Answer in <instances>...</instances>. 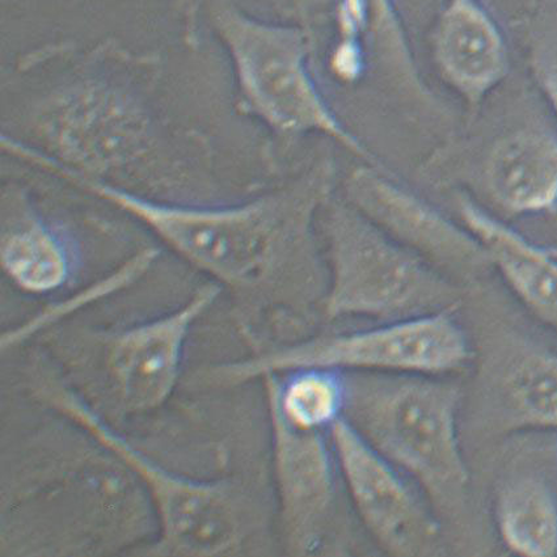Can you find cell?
Masks as SVG:
<instances>
[{
    "label": "cell",
    "instance_id": "cell-1",
    "mask_svg": "<svg viewBox=\"0 0 557 557\" xmlns=\"http://www.w3.org/2000/svg\"><path fill=\"white\" fill-rule=\"evenodd\" d=\"M9 138L91 181L156 200L185 202V132L157 102L159 62L117 44L55 45L17 67Z\"/></svg>",
    "mask_w": 557,
    "mask_h": 557
},
{
    "label": "cell",
    "instance_id": "cell-12",
    "mask_svg": "<svg viewBox=\"0 0 557 557\" xmlns=\"http://www.w3.org/2000/svg\"><path fill=\"white\" fill-rule=\"evenodd\" d=\"M222 290L216 283L203 285L178 309L109 338L106 367L125 412L156 411L171 398L189 333Z\"/></svg>",
    "mask_w": 557,
    "mask_h": 557
},
{
    "label": "cell",
    "instance_id": "cell-20",
    "mask_svg": "<svg viewBox=\"0 0 557 557\" xmlns=\"http://www.w3.org/2000/svg\"><path fill=\"white\" fill-rule=\"evenodd\" d=\"M341 15L343 41L337 59L345 60L342 63L344 75L357 74L360 67L357 40L368 34L389 40L400 59L414 69L392 0H342Z\"/></svg>",
    "mask_w": 557,
    "mask_h": 557
},
{
    "label": "cell",
    "instance_id": "cell-4",
    "mask_svg": "<svg viewBox=\"0 0 557 557\" xmlns=\"http://www.w3.org/2000/svg\"><path fill=\"white\" fill-rule=\"evenodd\" d=\"M35 389L38 400L112 451L144 486L156 511L158 534L139 554L230 556L246 547L253 527L252 505L240 485L165 469L54 376L44 377Z\"/></svg>",
    "mask_w": 557,
    "mask_h": 557
},
{
    "label": "cell",
    "instance_id": "cell-19",
    "mask_svg": "<svg viewBox=\"0 0 557 557\" xmlns=\"http://www.w3.org/2000/svg\"><path fill=\"white\" fill-rule=\"evenodd\" d=\"M268 414L297 431L326 433L344 418L347 381L342 371L299 368L267 374Z\"/></svg>",
    "mask_w": 557,
    "mask_h": 557
},
{
    "label": "cell",
    "instance_id": "cell-24",
    "mask_svg": "<svg viewBox=\"0 0 557 557\" xmlns=\"http://www.w3.org/2000/svg\"><path fill=\"white\" fill-rule=\"evenodd\" d=\"M536 0H528V8L531 9L535 4Z\"/></svg>",
    "mask_w": 557,
    "mask_h": 557
},
{
    "label": "cell",
    "instance_id": "cell-10",
    "mask_svg": "<svg viewBox=\"0 0 557 557\" xmlns=\"http://www.w3.org/2000/svg\"><path fill=\"white\" fill-rule=\"evenodd\" d=\"M269 416L281 534L290 555H322L341 521V471L330 432L297 431Z\"/></svg>",
    "mask_w": 557,
    "mask_h": 557
},
{
    "label": "cell",
    "instance_id": "cell-23",
    "mask_svg": "<svg viewBox=\"0 0 557 557\" xmlns=\"http://www.w3.org/2000/svg\"><path fill=\"white\" fill-rule=\"evenodd\" d=\"M300 10L305 9V0H297Z\"/></svg>",
    "mask_w": 557,
    "mask_h": 557
},
{
    "label": "cell",
    "instance_id": "cell-11",
    "mask_svg": "<svg viewBox=\"0 0 557 557\" xmlns=\"http://www.w3.org/2000/svg\"><path fill=\"white\" fill-rule=\"evenodd\" d=\"M471 409L495 435L557 432V350L509 333L478 361Z\"/></svg>",
    "mask_w": 557,
    "mask_h": 557
},
{
    "label": "cell",
    "instance_id": "cell-14",
    "mask_svg": "<svg viewBox=\"0 0 557 557\" xmlns=\"http://www.w3.org/2000/svg\"><path fill=\"white\" fill-rule=\"evenodd\" d=\"M435 65L471 112L509 73L507 41L479 0H449L433 38Z\"/></svg>",
    "mask_w": 557,
    "mask_h": 557
},
{
    "label": "cell",
    "instance_id": "cell-2",
    "mask_svg": "<svg viewBox=\"0 0 557 557\" xmlns=\"http://www.w3.org/2000/svg\"><path fill=\"white\" fill-rule=\"evenodd\" d=\"M44 171L113 205L156 234L189 264L227 287L245 310H280L317 297L310 225L325 177L232 207L156 200L91 181L59 163Z\"/></svg>",
    "mask_w": 557,
    "mask_h": 557
},
{
    "label": "cell",
    "instance_id": "cell-13",
    "mask_svg": "<svg viewBox=\"0 0 557 557\" xmlns=\"http://www.w3.org/2000/svg\"><path fill=\"white\" fill-rule=\"evenodd\" d=\"M347 189L355 208L438 269L472 275L492 268L488 253L469 230L380 172L355 171Z\"/></svg>",
    "mask_w": 557,
    "mask_h": 557
},
{
    "label": "cell",
    "instance_id": "cell-7",
    "mask_svg": "<svg viewBox=\"0 0 557 557\" xmlns=\"http://www.w3.org/2000/svg\"><path fill=\"white\" fill-rule=\"evenodd\" d=\"M325 317L395 322L458 309L460 287L431 261L401 245L360 210L336 203L326 220Z\"/></svg>",
    "mask_w": 557,
    "mask_h": 557
},
{
    "label": "cell",
    "instance_id": "cell-3",
    "mask_svg": "<svg viewBox=\"0 0 557 557\" xmlns=\"http://www.w3.org/2000/svg\"><path fill=\"white\" fill-rule=\"evenodd\" d=\"M344 419L424 493L442 522L469 507L462 441L466 388L457 376L344 373Z\"/></svg>",
    "mask_w": 557,
    "mask_h": 557
},
{
    "label": "cell",
    "instance_id": "cell-6",
    "mask_svg": "<svg viewBox=\"0 0 557 557\" xmlns=\"http://www.w3.org/2000/svg\"><path fill=\"white\" fill-rule=\"evenodd\" d=\"M447 309L373 329L306 338L267 348L243 360L218 364L202 375L216 387H234L267 374L299 368H323L342 373H381L458 376L475 362L476 350Z\"/></svg>",
    "mask_w": 557,
    "mask_h": 557
},
{
    "label": "cell",
    "instance_id": "cell-21",
    "mask_svg": "<svg viewBox=\"0 0 557 557\" xmlns=\"http://www.w3.org/2000/svg\"><path fill=\"white\" fill-rule=\"evenodd\" d=\"M153 259H156V253L146 251L137 256L136 259L126 262L116 273L108 275L104 280H100L98 284L88 286L86 290L76 294L75 297L66 299L65 302L50 306L49 309L38 313V315L29 320V322L17 326L14 332L5 333L2 341V350L5 351L10 348L17 347L18 344L34 336L36 332L53 324L59 319L65 318L70 312L79 310L81 307L106 297L108 294L123 289V287L134 283V281L139 278L146 269L150 267Z\"/></svg>",
    "mask_w": 557,
    "mask_h": 557
},
{
    "label": "cell",
    "instance_id": "cell-18",
    "mask_svg": "<svg viewBox=\"0 0 557 557\" xmlns=\"http://www.w3.org/2000/svg\"><path fill=\"white\" fill-rule=\"evenodd\" d=\"M492 517L509 553L557 556V493L543 476L517 472L504 478L493 495Z\"/></svg>",
    "mask_w": 557,
    "mask_h": 557
},
{
    "label": "cell",
    "instance_id": "cell-16",
    "mask_svg": "<svg viewBox=\"0 0 557 557\" xmlns=\"http://www.w3.org/2000/svg\"><path fill=\"white\" fill-rule=\"evenodd\" d=\"M0 264L24 293L47 296L74 278L79 256L72 239L23 198L3 197Z\"/></svg>",
    "mask_w": 557,
    "mask_h": 557
},
{
    "label": "cell",
    "instance_id": "cell-8",
    "mask_svg": "<svg viewBox=\"0 0 557 557\" xmlns=\"http://www.w3.org/2000/svg\"><path fill=\"white\" fill-rule=\"evenodd\" d=\"M213 25L232 61L243 111L285 137L320 134L381 166L324 100L310 67V35L294 25L269 23L234 5L218 4Z\"/></svg>",
    "mask_w": 557,
    "mask_h": 557
},
{
    "label": "cell",
    "instance_id": "cell-15",
    "mask_svg": "<svg viewBox=\"0 0 557 557\" xmlns=\"http://www.w3.org/2000/svg\"><path fill=\"white\" fill-rule=\"evenodd\" d=\"M463 226L488 253L492 268L537 322L557 332V258L480 208L469 197L458 201Z\"/></svg>",
    "mask_w": 557,
    "mask_h": 557
},
{
    "label": "cell",
    "instance_id": "cell-5",
    "mask_svg": "<svg viewBox=\"0 0 557 557\" xmlns=\"http://www.w3.org/2000/svg\"><path fill=\"white\" fill-rule=\"evenodd\" d=\"M81 429V428H79ZM65 454L23 475L10 513L34 509L60 527V548L116 550L134 546L158 522L149 496L121 460L81 429Z\"/></svg>",
    "mask_w": 557,
    "mask_h": 557
},
{
    "label": "cell",
    "instance_id": "cell-22",
    "mask_svg": "<svg viewBox=\"0 0 557 557\" xmlns=\"http://www.w3.org/2000/svg\"><path fill=\"white\" fill-rule=\"evenodd\" d=\"M529 41V62L537 86L557 114V0H536Z\"/></svg>",
    "mask_w": 557,
    "mask_h": 557
},
{
    "label": "cell",
    "instance_id": "cell-17",
    "mask_svg": "<svg viewBox=\"0 0 557 557\" xmlns=\"http://www.w3.org/2000/svg\"><path fill=\"white\" fill-rule=\"evenodd\" d=\"M485 183L499 208L511 215L550 213L557 208V134L521 127L493 145Z\"/></svg>",
    "mask_w": 557,
    "mask_h": 557
},
{
    "label": "cell",
    "instance_id": "cell-9",
    "mask_svg": "<svg viewBox=\"0 0 557 557\" xmlns=\"http://www.w3.org/2000/svg\"><path fill=\"white\" fill-rule=\"evenodd\" d=\"M330 437L344 491L376 546L396 557L444 554L445 523L418 485L344 418L332 426Z\"/></svg>",
    "mask_w": 557,
    "mask_h": 557
}]
</instances>
